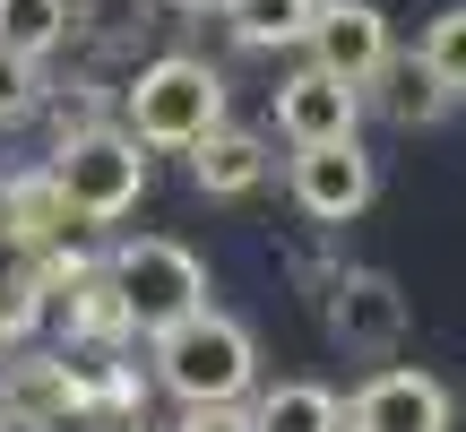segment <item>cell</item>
I'll return each instance as SVG.
<instances>
[{"label":"cell","mask_w":466,"mask_h":432,"mask_svg":"<svg viewBox=\"0 0 466 432\" xmlns=\"http://www.w3.org/2000/svg\"><path fill=\"white\" fill-rule=\"evenodd\" d=\"M121 130L138 148H173L190 156L208 130H225V69L199 52H156L138 61V78L121 87Z\"/></svg>","instance_id":"obj_1"},{"label":"cell","mask_w":466,"mask_h":432,"mask_svg":"<svg viewBox=\"0 0 466 432\" xmlns=\"http://www.w3.org/2000/svg\"><path fill=\"white\" fill-rule=\"evenodd\" d=\"M147 346H156V381L182 406H250L259 398V337L217 303L199 320H182V329L147 337Z\"/></svg>","instance_id":"obj_2"},{"label":"cell","mask_w":466,"mask_h":432,"mask_svg":"<svg viewBox=\"0 0 466 432\" xmlns=\"http://www.w3.org/2000/svg\"><path fill=\"white\" fill-rule=\"evenodd\" d=\"M104 277H113L121 312H130L138 337H165L182 329V320L208 312V260L190 242H173V233H130V242L104 251Z\"/></svg>","instance_id":"obj_3"},{"label":"cell","mask_w":466,"mask_h":432,"mask_svg":"<svg viewBox=\"0 0 466 432\" xmlns=\"http://www.w3.org/2000/svg\"><path fill=\"white\" fill-rule=\"evenodd\" d=\"M44 173H52V190H61L69 225H113V216H130L147 200V148H138L121 121L78 130V139H52Z\"/></svg>","instance_id":"obj_4"},{"label":"cell","mask_w":466,"mask_h":432,"mask_svg":"<svg viewBox=\"0 0 466 432\" xmlns=\"http://www.w3.org/2000/svg\"><path fill=\"white\" fill-rule=\"evenodd\" d=\"M319 329H329V346L380 364V355L406 346V285L389 268H337L319 285Z\"/></svg>","instance_id":"obj_5"},{"label":"cell","mask_w":466,"mask_h":432,"mask_svg":"<svg viewBox=\"0 0 466 432\" xmlns=\"http://www.w3.org/2000/svg\"><path fill=\"white\" fill-rule=\"evenodd\" d=\"M311 69L319 78H337V87H354L363 96L371 78H380L389 61H398V44H389V17L371 9V0H319V17H311Z\"/></svg>","instance_id":"obj_6"},{"label":"cell","mask_w":466,"mask_h":432,"mask_svg":"<svg viewBox=\"0 0 466 432\" xmlns=\"http://www.w3.org/2000/svg\"><path fill=\"white\" fill-rule=\"evenodd\" d=\"M450 424H458L450 381L423 364H389L346 398V432H450Z\"/></svg>","instance_id":"obj_7"},{"label":"cell","mask_w":466,"mask_h":432,"mask_svg":"<svg viewBox=\"0 0 466 432\" xmlns=\"http://www.w3.org/2000/svg\"><path fill=\"white\" fill-rule=\"evenodd\" d=\"M285 182H294V208L311 225H354L380 190V165L363 156V139H346V148H302Z\"/></svg>","instance_id":"obj_8"},{"label":"cell","mask_w":466,"mask_h":432,"mask_svg":"<svg viewBox=\"0 0 466 432\" xmlns=\"http://www.w3.org/2000/svg\"><path fill=\"white\" fill-rule=\"evenodd\" d=\"M363 130V96L354 87H337V78H319L311 61L294 69V78H277V139L285 148H346V139Z\"/></svg>","instance_id":"obj_9"},{"label":"cell","mask_w":466,"mask_h":432,"mask_svg":"<svg viewBox=\"0 0 466 432\" xmlns=\"http://www.w3.org/2000/svg\"><path fill=\"white\" fill-rule=\"evenodd\" d=\"M0 251H17V260H35V268L69 251V208H61V190H52L44 165L0 173Z\"/></svg>","instance_id":"obj_10"},{"label":"cell","mask_w":466,"mask_h":432,"mask_svg":"<svg viewBox=\"0 0 466 432\" xmlns=\"http://www.w3.org/2000/svg\"><path fill=\"white\" fill-rule=\"evenodd\" d=\"M52 320H61V337H69V355H121L130 346V312H121V294H113V277H104V260L86 268L69 294H52Z\"/></svg>","instance_id":"obj_11"},{"label":"cell","mask_w":466,"mask_h":432,"mask_svg":"<svg viewBox=\"0 0 466 432\" xmlns=\"http://www.w3.org/2000/svg\"><path fill=\"white\" fill-rule=\"evenodd\" d=\"M0 406L17 416V432H52V424H78V398H69V364L61 355H9L0 364Z\"/></svg>","instance_id":"obj_12"},{"label":"cell","mask_w":466,"mask_h":432,"mask_svg":"<svg viewBox=\"0 0 466 432\" xmlns=\"http://www.w3.org/2000/svg\"><path fill=\"white\" fill-rule=\"evenodd\" d=\"M190 182L208 190V200H242V190H259L268 182V139L259 130H208L199 148H190Z\"/></svg>","instance_id":"obj_13"},{"label":"cell","mask_w":466,"mask_h":432,"mask_svg":"<svg viewBox=\"0 0 466 432\" xmlns=\"http://www.w3.org/2000/svg\"><path fill=\"white\" fill-rule=\"evenodd\" d=\"M217 17H225V35L242 52H302L319 0H217Z\"/></svg>","instance_id":"obj_14"},{"label":"cell","mask_w":466,"mask_h":432,"mask_svg":"<svg viewBox=\"0 0 466 432\" xmlns=\"http://www.w3.org/2000/svg\"><path fill=\"white\" fill-rule=\"evenodd\" d=\"M250 432H346V398L329 381H277L250 398Z\"/></svg>","instance_id":"obj_15"},{"label":"cell","mask_w":466,"mask_h":432,"mask_svg":"<svg viewBox=\"0 0 466 432\" xmlns=\"http://www.w3.org/2000/svg\"><path fill=\"white\" fill-rule=\"evenodd\" d=\"M69 398H78V416H138L147 406V381H138V364H121V355H69Z\"/></svg>","instance_id":"obj_16"},{"label":"cell","mask_w":466,"mask_h":432,"mask_svg":"<svg viewBox=\"0 0 466 432\" xmlns=\"http://www.w3.org/2000/svg\"><path fill=\"white\" fill-rule=\"evenodd\" d=\"M363 96L380 104V113L398 121V130H432V121H441V113H450V104H458V96H450V87H441V78H432V69H423V61H389L380 78L363 87Z\"/></svg>","instance_id":"obj_17"},{"label":"cell","mask_w":466,"mask_h":432,"mask_svg":"<svg viewBox=\"0 0 466 432\" xmlns=\"http://www.w3.org/2000/svg\"><path fill=\"white\" fill-rule=\"evenodd\" d=\"M69 0H0V52H17V61H35L44 69V52H61L69 44Z\"/></svg>","instance_id":"obj_18"},{"label":"cell","mask_w":466,"mask_h":432,"mask_svg":"<svg viewBox=\"0 0 466 432\" xmlns=\"http://www.w3.org/2000/svg\"><path fill=\"white\" fill-rule=\"evenodd\" d=\"M52 320V285H44V268L35 260H17V268H0V346L9 355H26V337Z\"/></svg>","instance_id":"obj_19"},{"label":"cell","mask_w":466,"mask_h":432,"mask_svg":"<svg viewBox=\"0 0 466 432\" xmlns=\"http://www.w3.org/2000/svg\"><path fill=\"white\" fill-rule=\"evenodd\" d=\"M415 61L432 69V78L450 87V96H466V0H458V9H441L432 26H423V44H415Z\"/></svg>","instance_id":"obj_20"},{"label":"cell","mask_w":466,"mask_h":432,"mask_svg":"<svg viewBox=\"0 0 466 432\" xmlns=\"http://www.w3.org/2000/svg\"><path fill=\"white\" fill-rule=\"evenodd\" d=\"M44 96H52V87H44V69H35V61H17V52H0V130L35 121V113H44Z\"/></svg>","instance_id":"obj_21"},{"label":"cell","mask_w":466,"mask_h":432,"mask_svg":"<svg viewBox=\"0 0 466 432\" xmlns=\"http://www.w3.org/2000/svg\"><path fill=\"white\" fill-rule=\"evenodd\" d=\"M173 432H250V406H182Z\"/></svg>","instance_id":"obj_22"},{"label":"cell","mask_w":466,"mask_h":432,"mask_svg":"<svg viewBox=\"0 0 466 432\" xmlns=\"http://www.w3.org/2000/svg\"><path fill=\"white\" fill-rule=\"evenodd\" d=\"M165 9H217V0H165Z\"/></svg>","instance_id":"obj_23"}]
</instances>
